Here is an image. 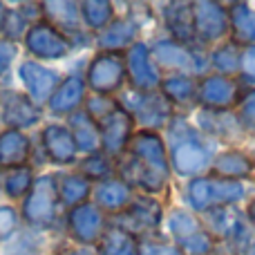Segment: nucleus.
Listing matches in <instances>:
<instances>
[{
    "instance_id": "16",
    "label": "nucleus",
    "mask_w": 255,
    "mask_h": 255,
    "mask_svg": "<svg viewBox=\"0 0 255 255\" xmlns=\"http://www.w3.org/2000/svg\"><path fill=\"white\" fill-rule=\"evenodd\" d=\"M126 154L143 163L152 172L170 179V163H168V148L163 141L161 132H150V130H136L130 139Z\"/></svg>"
},
{
    "instance_id": "30",
    "label": "nucleus",
    "mask_w": 255,
    "mask_h": 255,
    "mask_svg": "<svg viewBox=\"0 0 255 255\" xmlns=\"http://www.w3.org/2000/svg\"><path fill=\"white\" fill-rule=\"evenodd\" d=\"M36 168L34 166H20L11 168V170H0V193L9 204H20L25 195L29 193L31 184L36 179Z\"/></svg>"
},
{
    "instance_id": "18",
    "label": "nucleus",
    "mask_w": 255,
    "mask_h": 255,
    "mask_svg": "<svg viewBox=\"0 0 255 255\" xmlns=\"http://www.w3.org/2000/svg\"><path fill=\"white\" fill-rule=\"evenodd\" d=\"M99 132H101V150L110 154L112 159H119L130 145L132 134L136 132V124L121 106H117L106 119L99 121Z\"/></svg>"
},
{
    "instance_id": "19",
    "label": "nucleus",
    "mask_w": 255,
    "mask_h": 255,
    "mask_svg": "<svg viewBox=\"0 0 255 255\" xmlns=\"http://www.w3.org/2000/svg\"><path fill=\"white\" fill-rule=\"evenodd\" d=\"M88 85H85L83 74L79 72H70L63 76V81L58 83L56 92L52 94V99L47 101L45 110L54 117V119H67L70 115L83 110L85 99H88Z\"/></svg>"
},
{
    "instance_id": "46",
    "label": "nucleus",
    "mask_w": 255,
    "mask_h": 255,
    "mask_svg": "<svg viewBox=\"0 0 255 255\" xmlns=\"http://www.w3.org/2000/svg\"><path fill=\"white\" fill-rule=\"evenodd\" d=\"M240 255H255V233L249 238V242L242 247V251H240Z\"/></svg>"
},
{
    "instance_id": "28",
    "label": "nucleus",
    "mask_w": 255,
    "mask_h": 255,
    "mask_svg": "<svg viewBox=\"0 0 255 255\" xmlns=\"http://www.w3.org/2000/svg\"><path fill=\"white\" fill-rule=\"evenodd\" d=\"M56 184H58V199H61L63 211H70V208L81 206V204L92 199L94 184H90V181L76 170L56 172Z\"/></svg>"
},
{
    "instance_id": "15",
    "label": "nucleus",
    "mask_w": 255,
    "mask_h": 255,
    "mask_svg": "<svg viewBox=\"0 0 255 255\" xmlns=\"http://www.w3.org/2000/svg\"><path fill=\"white\" fill-rule=\"evenodd\" d=\"M126 61V81L128 88L139 90V92H157L161 85V70L154 65L152 56H150L148 43L136 40L132 47L124 52Z\"/></svg>"
},
{
    "instance_id": "20",
    "label": "nucleus",
    "mask_w": 255,
    "mask_h": 255,
    "mask_svg": "<svg viewBox=\"0 0 255 255\" xmlns=\"http://www.w3.org/2000/svg\"><path fill=\"white\" fill-rule=\"evenodd\" d=\"M195 128L211 141H238L242 139L244 128L240 126V119L235 110H204L199 108L195 117Z\"/></svg>"
},
{
    "instance_id": "48",
    "label": "nucleus",
    "mask_w": 255,
    "mask_h": 255,
    "mask_svg": "<svg viewBox=\"0 0 255 255\" xmlns=\"http://www.w3.org/2000/svg\"><path fill=\"white\" fill-rule=\"evenodd\" d=\"M4 13H7V4L0 0V27H2V20H4Z\"/></svg>"
},
{
    "instance_id": "26",
    "label": "nucleus",
    "mask_w": 255,
    "mask_h": 255,
    "mask_svg": "<svg viewBox=\"0 0 255 255\" xmlns=\"http://www.w3.org/2000/svg\"><path fill=\"white\" fill-rule=\"evenodd\" d=\"M199 79L188 74H163L159 94L172 106V110H190L197 106Z\"/></svg>"
},
{
    "instance_id": "12",
    "label": "nucleus",
    "mask_w": 255,
    "mask_h": 255,
    "mask_svg": "<svg viewBox=\"0 0 255 255\" xmlns=\"http://www.w3.org/2000/svg\"><path fill=\"white\" fill-rule=\"evenodd\" d=\"M43 108H38L22 90L0 88V126L29 132L43 126Z\"/></svg>"
},
{
    "instance_id": "10",
    "label": "nucleus",
    "mask_w": 255,
    "mask_h": 255,
    "mask_svg": "<svg viewBox=\"0 0 255 255\" xmlns=\"http://www.w3.org/2000/svg\"><path fill=\"white\" fill-rule=\"evenodd\" d=\"M40 18L56 27L61 34L74 43V47L94 45V36L83 27L79 2L74 0H43L40 2Z\"/></svg>"
},
{
    "instance_id": "39",
    "label": "nucleus",
    "mask_w": 255,
    "mask_h": 255,
    "mask_svg": "<svg viewBox=\"0 0 255 255\" xmlns=\"http://www.w3.org/2000/svg\"><path fill=\"white\" fill-rule=\"evenodd\" d=\"M22 226L25 224L20 220V211H18L16 204H9V202L0 204V247L7 244Z\"/></svg>"
},
{
    "instance_id": "31",
    "label": "nucleus",
    "mask_w": 255,
    "mask_h": 255,
    "mask_svg": "<svg viewBox=\"0 0 255 255\" xmlns=\"http://www.w3.org/2000/svg\"><path fill=\"white\" fill-rule=\"evenodd\" d=\"M74 170L81 172L90 184L97 186V184H101V181H108V179H112V177H117V161L110 154L103 152V150H99V152L79 157Z\"/></svg>"
},
{
    "instance_id": "34",
    "label": "nucleus",
    "mask_w": 255,
    "mask_h": 255,
    "mask_svg": "<svg viewBox=\"0 0 255 255\" xmlns=\"http://www.w3.org/2000/svg\"><path fill=\"white\" fill-rule=\"evenodd\" d=\"M94 249L97 255H139V238L115 224H108L106 233Z\"/></svg>"
},
{
    "instance_id": "8",
    "label": "nucleus",
    "mask_w": 255,
    "mask_h": 255,
    "mask_svg": "<svg viewBox=\"0 0 255 255\" xmlns=\"http://www.w3.org/2000/svg\"><path fill=\"white\" fill-rule=\"evenodd\" d=\"M20 47L27 52V56L31 61H38V63H56L67 58L72 52H74V43L67 38L65 34L52 27L49 22L38 20V22H31L29 29H27L25 38H22Z\"/></svg>"
},
{
    "instance_id": "47",
    "label": "nucleus",
    "mask_w": 255,
    "mask_h": 255,
    "mask_svg": "<svg viewBox=\"0 0 255 255\" xmlns=\"http://www.w3.org/2000/svg\"><path fill=\"white\" fill-rule=\"evenodd\" d=\"M244 213H247V220H249V224H251L253 229H255V197L251 199V202H249V208H247V211H244Z\"/></svg>"
},
{
    "instance_id": "7",
    "label": "nucleus",
    "mask_w": 255,
    "mask_h": 255,
    "mask_svg": "<svg viewBox=\"0 0 255 255\" xmlns=\"http://www.w3.org/2000/svg\"><path fill=\"white\" fill-rule=\"evenodd\" d=\"M163 217H166V208H163L161 199L134 193L130 206L124 213H119V215L110 217V224L128 231L134 238H143V235L161 231Z\"/></svg>"
},
{
    "instance_id": "38",
    "label": "nucleus",
    "mask_w": 255,
    "mask_h": 255,
    "mask_svg": "<svg viewBox=\"0 0 255 255\" xmlns=\"http://www.w3.org/2000/svg\"><path fill=\"white\" fill-rule=\"evenodd\" d=\"M139 255H181L177 244L161 231L139 238Z\"/></svg>"
},
{
    "instance_id": "25",
    "label": "nucleus",
    "mask_w": 255,
    "mask_h": 255,
    "mask_svg": "<svg viewBox=\"0 0 255 255\" xmlns=\"http://www.w3.org/2000/svg\"><path fill=\"white\" fill-rule=\"evenodd\" d=\"M208 172L222 177V179L244 181L255 175V161H253V157H249L240 148H224L220 152H215Z\"/></svg>"
},
{
    "instance_id": "3",
    "label": "nucleus",
    "mask_w": 255,
    "mask_h": 255,
    "mask_svg": "<svg viewBox=\"0 0 255 255\" xmlns=\"http://www.w3.org/2000/svg\"><path fill=\"white\" fill-rule=\"evenodd\" d=\"M186 204L193 213L204 215V213L213 211V208H224V206H238L247 197V186L244 181H231L222 179L217 175L195 177L186 184Z\"/></svg>"
},
{
    "instance_id": "42",
    "label": "nucleus",
    "mask_w": 255,
    "mask_h": 255,
    "mask_svg": "<svg viewBox=\"0 0 255 255\" xmlns=\"http://www.w3.org/2000/svg\"><path fill=\"white\" fill-rule=\"evenodd\" d=\"M117 106H119L117 97H99V94H88L83 110L88 112V117L94 121V124H99V121L106 119V117L110 115Z\"/></svg>"
},
{
    "instance_id": "11",
    "label": "nucleus",
    "mask_w": 255,
    "mask_h": 255,
    "mask_svg": "<svg viewBox=\"0 0 255 255\" xmlns=\"http://www.w3.org/2000/svg\"><path fill=\"white\" fill-rule=\"evenodd\" d=\"M16 79H18V83H20L22 92H25L36 106L45 110L47 101L52 99L58 83L63 81V74L52 65H45V63L25 58V61H20L16 67Z\"/></svg>"
},
{
    "instance_id": "37",
    "label": "nucleus",
    "mask_w": 255,
    "mask_h": 255,
    "mask_svg": "<svg viewBox=\"0 0 255 255\" xmlns=\"http://www.w3.org/2000/svg\"><path fill=\"white\" fill-rule=\"evenodd\" d=\"M31 22L27 20V16L16 7H7V13H4V20L2 27H0V38L4 40H11V43L20 45L22 38H25L27 29H29Z\"/></svg>"
},
{
    "instance_id": "32",
    "label": "nucleus",
    "mask_w": 255,
    "mask_h": 255,
    "mask_svg": "<svg viewBox=\"0 0 255 255\" xmlns=\"http://www.w3.org/2000/svg\"><path fill=\"white\" fill-rule=\"evenodd\" d=\"M79 9L83 27L92 36L103 31L117 18V4L110 2V0H81Z\"/></svg>"
},
{
    "instance_id": "36",
    "label": "nucleus",
    "mask_w": 255,
    "mask_h": 255,
    "mask_svg": "<svg viewBox=\"0 0 255 255\" xmlns=\"http://www.w3.org/2000/svg\"><path fill=\"white\" fill-rule=\"evenodd\" d=\"M240 49L235 43L224 40V43L215 45L208 52V61H211V72L220 76H229V79H238L240 72Z\"/></svg>"
},
{
    "instance_id": "4",
    "label": "nucleus",
    "mask_w": 255,
    "mask_h": 255,
    "mask_svg": "<svg viewBox=\"0 0 255 255\" xmlns=\"http://www.w3.org/2000/svg\"><path fill=\"white\" fill-rule=\"evenodd\" d=\"M150 56L154 65L161 70V74H188L195 79L211 74V61L208 49L204 47H186L181 43H175L172 38L163 36L148 45Z\"/></svg>"
},
{
    "instance_id": "45",
    "label": "nucleus",
    "mask_w": 255,
    "mask_h": 255,
    "mask_svg": "<svg viewBox=\"0 0 255 255\" xmlns=\"http://www.w3.org/2000/svg\"><path fill=\"white\" fill-rule=\"evenodd\" d=\"M52 255H97V249L94 247H81V244H74V242H61L54 247V253Z\"/></svg>"
},
{
    "instance_id": "1",
    "label": "nucleus",
    "mask_w": 255,
    "mask_h": 255,
    "mask_svg": "<svg viewBox=\"0 0 255 255\" xmlns=\"http://www.w3.org/2000/svg\"><path fill=\"white\" fill-rule=\"evenodd\" d=\"M163 132H166L163 141H166V148H168L170 172L190 181L211 170L213 157H215L211 139H206L195 128V124H190L186 117L175 115Z\"/></svg>"
},
{
    "instance_id": "13",
    "label": "nucleus",
    "mask_w": 255,
    "mask_h": 255,
    "mask_svg": "<svg viewBox=\"0 0 255 255\" xmlns=\"http://www.w3.org/2000/svg\"><path fill=\"white\" fill-rule=\"evenodd\" d=\"M193 27L199 47L224 43L229 36V9L215 0H195L193 2Z\"/></svg>"
},
{
    "instance_id": "23",
    "label": "nucleus",
    "mask_w": 255,
    "mask_h": 255,
    "mask_svg": "<svg viewBox=\"0 0 255 255\" xmlns=\"http://www.w3.org/2000/svg\"><path fill=\"white\" fill-rule=\"evenodd\" d=\"M139 31L141 27L132 20L130 16H117L110 25L103 31L94 34V45H97V52H119L124 54L128 47L139 40Z\"/></svg>"
},
{
    "instance_id": "9",
    "label": "nucleus",
    "mask_w": 255,
    "mask_h": 255,
    "mask_svg": "<svg viewBox=\"0 0 255 255\" xmlns=\"http://www.w3.org/2000/svg\"><path fill=\"white\" fill-rule=\"evenodd\" d=\"M108 224H110L108 215L92 202L70 208L63 215V231H65L67 240L81 244V247H97L99 240L106 233Z\"/></svg>"
},
{
    "instance_id": "21",
    "label": "nucleus",
    "mask_w": 255,
    "mask_h": 255,
    "mask_svg": "<svg viewBox=\"0 0 255 255\" xmlns=\"http://www.w3.org/2000/svg\"><path fill=\"white\" fill-rule=\"evenodd\" d=\"M36 143L27 132L0 128V170H11L20 166H34Z\"/></svg>"
},
{
    "instance_id": "24",
    "label": "nucleus",
    "mask_w": 255,
    "mask_h": 255,
    "mask_svg": "<svg viewBox=\"0 0 255 255\" xmlns=\"http://www.w3.org/2000/svg\"><path fill=\"white\" fill-rule=\"evenodd\" d=\"M132 197H134V190H132L124 179L112 177V179L101 181V184L94 186L92 199H90V202H92L97 208H101V211L108 215V220H110V217L119 215V213H124L126 208L130 206Z\"/></svg>"
},
{
    "instance_id": "41",
    "label": "nucleus",
    "mask_w": 255,
    "mask_h": 255,
    "mask_svg": "<svg viewBox=\"0 0 255 255\" xmlns=\"http://www.w3.org/2000/svg\"><path fill=\"white\" fill-rule=\"evenodd\" d=\"M235 115L244 132H255V88H247L240 94V101L235 106Z\"/></svg>"
},
{
    "instance_id": "43",
    "label": "nucleus",
    "mask_w": 255,
    "mask_h": 255,
    "mask_svg": "<svg viewBox=\"0 0 255 255\" xmlns=\"http://www.w3.org/2000/svg\"><path fill=\"white\" fill-rule=\"evenodd\" d=\"M238 83L247 88H255V45L240 49V72H238Z\"/></svg>"
},
{
    "instance_id": "17",
    "label": "nucleus",
    "mask_w": 255,
    "mask_h": 255,
    "mask_svg": "<svg viewBox=\"0 0 255 255\" xmlns=\"http://www.w3.org/2000/svg\"><path fill=\"white\" fill-rule=\"evenodd\" d=\"M242 90L244 88L238 83V79H229V76L211 72L199 79L197 103L204 110H235Z\"/></svg>"
},
{
    "instance_id": "49",
    "label": "nucleus",
    "mask_w": 255,
    "mask_h": 255,
    "mask_svg": "<svg viewBox=\"0 0 255 255\" xmlns=\"http://www.w3.org/2000/svg\"><path fill=\"white\" fill-rule=\"evenodd\" d=\"M0 128H2V126H0Z\"/></svg>"
},
{
    "instance_id": "40",
    "label": "nucleus",
    "mask_w": 255,
    "mask_h": 255,
    "mask_svg": "<svg viewBox=\"0 0 255 255\" xmlns=\"http://www.w3.org/2000/svg\"><path fill=\"white\" fill-rule=\"evenodd\" d=\"M177 249L181 251V255H215L217 242L206 233V231H199V233L177 242Z\"/></svg>"
},
{
    "instance_id": "29",
    "label": "nucleus",
    "mask_w": 255,
    "mask_h": 255,
    "mask_svg": "<svg viewBox=\"0 0 255 255\" xmlns=\"http://www.w3.org/2000/svg\"><path fill=\"white\" fill-rule=\"evenodd\" d=\"M65 126L70 128L72 136H74V143H76V148H79L81 157L101 150V132H99V126L90 119L85 110H79V112H74V115H70L65 119Z\"/></svg>"
},
{
    "instance_id": "14",
    "label": "nucleus",
    "mask_w": 255,
    "mask_h": 255,
    "mask_svg": "<svg viewBox=\"0 0 255 255\" xmlns=\"http://www.w3.org/2000/svg\"><path fill=\"white\" fill-rule=\"evenodd\" d=\"M38 148L45 161L56 168H74L81 157L74 136H72L70 128L65 126V121L43 124L38 134Z\"/></svg>"
},
{
    "instance_id": "2",
    "label": "nucleus",
    "mask_w": 255,
    "mask_h": 255,
    "mask_svg": "<svg viewBox=\"0 0 255 255\" xmlns=\"http://www.w3.org/2000/svg\"><path fill=\"white\" fill-rule=\"evenodd\" d=\"M18 211H20L22 224L29 229L43 231V233L58 229L65 211L58 199L56 172H38L29 193L18 204Z\"/></svg>"
},
{
    "instance_id": "35",
    "label": "nucleus",
    "mask_w": 255,
    "mask_h": 255,
    "mask_svg": "<svg viewBox=\"0 0 255 255\" xmlns=\"http://www.w3.org/2000/svg\"><path fill=\"white\" fill-rule=\"evenodd\" d=\"M45 244H47V235L43 231L22 226L7 244H2L0 255H43Z\"/></svg>"
},
{
    "instance_id": "44",
    "label": "nucleus",
    "mask_w": 255,
    "mask_h": 255,
    "mask_svg": "<svg viewBox=\"0 0 255 255\" xmlns=\"http://www.w3.org/2000/svg\"><path fill=\"white\" fill-rule=\"evenodd\" d=\"M18 56H20V45L0 38V79H4V76L11 72V67L16 65Z\"/></svg>"
},
{
    "instance_id": "27",
    "label": "nucleus",
    "mask_w": 255,
    "mask_h": 255,
    "mask_svg": "<svg viewBox=\"0 0 255 255\" xmlns=\"http://www.w3.org/2000/svg\"><path fill=\"white\" fill-rule=\"evenodd\" d=\"M229 9V40L238 47L255 45V9L249 2H231Z\"/></svg>"
},
{
    "instance_id": "33",
    "label": "nucleus",
    "mask_w": 255,
    "mask_h": 255,
    "mask_svg": "<svg viewBox=\"0 0 255 255\" xmlns=\"http://www.w3.org/2000/svg\"><path fill=\"white\" fill-rule=\"evenodd\" d=\"M163 226H166L168 238L175 244L199 233V231H204L199 215L193 213L190 208H172V211H168L166 217H163Z\"/></svg>"
},
{
    "instance_id": "22",
    "label": "nucleus",
    "mask_w": 255,
    "mask_h": 255,
    "mask_svg": "<svg viewBox=\"0 0 255 255\" xmlns=\"http://www.w3.org/2000/svg\"><path fill=\"white\" fill-rule=\"evenodd\" d=\"M161 9H163L161 20H163V29L168 31V38L186 45V47H199L193 27V2L172 0V2L163 4Z\"/></svg>"
},
{
    "instance_id": "6",
    "label": "nucleus",
    "mask_w": 255,
    "mask_h": 255,
    "mask_svg": "<svg viewBox=\"0 0 255 255\" xmlns=\"http://www.w3.org/2000/svg\"><path fill=\"white\" fill-rule=\"evenodd\" d=\"M85 85L90 94L99 97H115L128 85L126 81V61L119 52H97L90 58L83 72Z\"/></svg>"
},
{
    "instance_id": "5",
    "label": "nucleus",
    "mask_w": 255,
    "mask_h": 255,
    "mask_svg": "<svg viewBox=\"0 0 255 255\" xmlns=\"http://www.w3.org/2000/svg\"><path fill=\"white\" fill-rule=\"evenodd\" d=\"M117 101L134 119L136 130L161 132L168 128L172 117L177 115L170 103L159 94V90L157 92H139V90L124 88Z\"/></svg>"
}]
</instances>
